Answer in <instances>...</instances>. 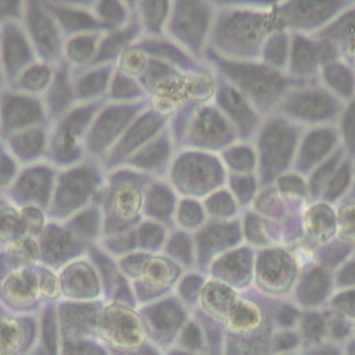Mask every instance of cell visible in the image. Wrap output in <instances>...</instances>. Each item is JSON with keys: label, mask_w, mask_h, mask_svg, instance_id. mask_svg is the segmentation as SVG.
I'll return each mask as SVG.
<instances>
[{"label": "cell", "mask_w": 355, "mask_h": 355, "mask_svg": "<svg viewBox=\"0 0 355 355\" xmlns=\"http://www.w3.org/2000/svg\"><path fill=\"white\" fill-rule=\"evenodd\" d=\"M92 11L104 31H112L123 26L135 14V4L116 0L90 1Z\"/></svg>", "instance_id": "obj_23"}, {"label": "cell", "mask_w": 355, "mask_h": 355, "mask_svg": "<svg viewBox=\"0 0 355 355\" xmlns=\"http://www.w3.org/2000/svg\"><path fill=\"white\" fill-rule=\"evenodd\" d=\"M107 172L100 161L86 157L83 161L58 169L50 204L49 220H65L80 209L100 201Z\"/></svg>", "instance_id": "obj_1"}, {"label": "cell", "mask_w": 355, "mask_h": 355, "mask_svg": "<svg viewBox=\"0 0 355 355\" xmlns=\"http://www.w3.org/2000/svg\"><path fill=\"white\" fill-rule=\"evenodd\" d=\"M168 3L164 1H139L135 3V10L141 26L143 35L155 36L159 33L168 14Z\"/></svg>", "instance_id": "obj_27"}, {"label": "cell", "mask_w": 355, "mask_h": 355, "mask_svg": "<svg viewBox=\"0 0 355 355\" xmlns=\"http://www.w3.org/2000/svg\"><path fill=\"white\" fill-rule=\"evenodd\" d=\"M36 60L37 57L22 22L0 25V61L6 86H10L14 79Z\"/></svg>", "instance_id": "obj_10"}, {"label": "cell", "mask_w": 355, "mask_h": 355, "mask_svg": "<svg viewBox=\"0 0 355 355\" xmlns=\"http://www.w3.org/2000/svg\"><path fill=\"white\" fill-rule=\"evenodd\" d=\"M104 32H86L65 37L62 60L72 72L89 67L97 53L100 37Z\"/></svg>", "instance_id": "obj_19"}, {"label": "cell", "mask_w": 355, "mask_h": 355, "mask_svg": "<svg viewBox=\"0 0 355 355\" xmlns=\"http://www.w3.org/2000/svg\"><path fill=\"white\" fill-rule=\"evenodd\" d=\"M161 125L162 122L155 112L151 110L141 111L100 161L104 171L108 173L122 166L135 151L157 135Z\"/></svg>", "instance_id": "obj_9"}, {"label": "cell", "mask_w": 355, "mask_h": 355, "mask_svg": "<svg viewBox=\"0 0 355 355\" xmlns=\"http://www.w3.org/2000/svg\"><path fill=\"white\" fill-rule=\"evenodd\" d=\"M334 179L329 183V187L326 190V194L336 197L337 194H340L344 187L347 186L348 178H349V171H348V165H343V168L333 176Z\"/></svg>", "instance_id": "obj_42"}, {"label": "cell", "mask_w": 355, "mask_h": 355, "mask_svg": "<svg viewBox=\"0 0 355 355\" xmlns=\"http://www.w3.org/2000/svg\"><path fill=\"white\" fill-rule=\"evenodd\" d=\"M136 244L137 248L141 250H153L157 248L159 245V243L162 241V227L154 222V220H141L136 227Z\"/></svg>", "instance_id": "obj_37"}, {"label": "cell", "mask_w": 355, "mask_h": 355, "mask_svg": "<svg viewBox=\"0 0 355 355\" xmlns=\"http://www.w3.org/2000/svg\"><path fill=\"white\" fill-rule=\"evenodd\" d=\"M37 243L40 263L54 270L87 254V248L60 220H47Z\"/></svg>", "instance_id": "obj_8"}, {"label": "cell", "mask_w": 355, "mask_h": 355, "mask_svg": "<svg viewBox=\"0 0 355 355\" xmlns=\"http://www.w3.org/2000/svg\"><path fill=\"white\" fill-rule=\"evenodd\" d=\"M168 151H169V144L166 139L161 135H155L151 140H148L137 151H135L122 164V166L133 169L140 173L157 172L165 164L168 158Z\"/></svg>", "instance_id": "obj_20"}, {"label": "cell", "mask_w": 355, "mask_h": 355, "mask_svg": "<svg viewBox=\"0 0 355 355\" xmlns=\"http://www.w3.org/2000/svg\"><path fill=\"white\" fill-rule=\"evenodd\" d=\"M6 87V80L3 76V69H1V61H0V90H3Z\"/></svg>", "instance_id": "obj_47"}, {"label": "cell", "mask_w": 355, "mask_h": 355, "mask_svg": "<svg viewBox=\"0 0 355 355\" xmlns=\"http://www.w3.org/2000/svg\"><path fill=\"white\" fill-rule=\"evenodd\" d=\"M97 245L111 257H119L121 258V257H123L129 252H133V250L137 248L135 227L129 229V230H125V232L103 236L98 240Z\"/></svg>", "instance_id": "obj_33"}, {"label": "cell", "mask_w": 355, "mask_h": 355, "mask_svg": "<svg viewBox=\"0 0 355 355\" xmlns=\"http://www.w3.org/2000/svg\"><path fill=\"white\" fill-rule=\"evenodd\" d=\"M22 320L10 315H0V354L12 352L24 337Z\"/></svg>", "instance_id": "obj_34"}, {"label": "cell", "mask_w": 355, "mask_h": 355, "mask_svg": "<svg viewBox=\"0 0 355 355\" xmlns=\"http://www.w3.org/2000/svg\"><path fill=\"white\" fill-rule=\"evenodd\" d=\"M0 297L10 308L29 309L39 301L35 268L18 269L0 280Z\"/></svg>", "instance_id": "obj_15"}, {"label": "cell", "mask_w": 355, "mask_h": 355, "mask_svg": "<svg viewBox=\"0 0 355 355\" xmlns=\"http://www.w3.org/2000/svg\"><path fill=\"white\" fill-rule=\"evenodd\" d=\"M65 227L89 250L103 236V211L98 202H93L65 220Z\"/></svg>", "instance_id": "obj_18"}, {"label": "cell", "mask_w": 355, "mask_h": 355, "mask_svg": "<svg viewBox=\"0 0 355 355\" xmlns=\"http://www.w3.org/2000/svg\"><path fill=\"white\" fill-rule=\"evenodd\" d=\"M201 209L198 208V205L196 202H184L182 205V220L187 219V216H190L189 219V225H197L200 223L201 219Z\"/></svg>", "instance_id": "obj_45"}, {"label": "cell", "mask_w": 355, "mask_h": 355, "mask_svg": "<svg viewBox=\"0 0 355 355\" xmlns=\"http://www.w3.org/2000/svg\"><path fill=\"white\" fill-rule=\"evenodd\" d=\"M144 94L146 90L137 79L115 69L105 94V100L112 103H135L143 101Z\"/></svg>", "instance_id": "obj_25"}, {"label": "cell", "mask_w": 355, "mask_h": 355, "mask_svg": "<svg viewBox=\"0 0 355 355\" xmlns=\"http://www.w3.org/2000/svg\"><path fill=\"white\" fill-rule=\"evenodd\" d=\"M18 162L10 154L4 141L0 140V197L6 194L19 171Z\"/></svg>", "instance_id": "obj_38"}, {"label": "cell", "mask_w": 355, "mask_h": 355, "mask_svg": "<svg viewBox=\"0 0 355 355\" xmlns=\"http://www.w3.org/2000/svg\"><path fill=\"white\" fill-rule=\"evenodd\" d=\"M40 98L50 123L61 118L76 104L72 86V69L64 61L55 64L53 79Z\"/></svg>", "instance_id": "obj_13"}, {"label": "cell", "mask_w": 355, "mask_h": 355, "mask_svg": "<svg viewBox=\"0 0 355 355\" xmlns=\"http://www.w3.org/2000/svg\"><path fill=\"white\" fill-rule=\"evenodd\" d=\"M220 103L223 104L225 110L233 116L237 123H240V128H252L254 125V114L247 107L244 98L239 92H236L233 87L223 89L219 96Z\"/></svg>", "instance_id": "obj_30"}, {"label": "cell", "mask_w": 355, "mask_h": 355, "mask_svg": "<svg viewBox=\"0 0 355 355\" xmlns=\"http://www.w3.org/2000/svg\"><path fill=\"white\" fill-rule=\"evenodd\" d=\"M144 110V100L135 103H112L105 100L94 115L85 137L86 157L101 161L126 128Z\"/></svg>", "instance_id": "obj_4"}, {"label": "cell", "mask_w": 355, "mask_h": 355, "mask_svg": "<svg viewBox=\"0 0 355 355\" xmlns=\"http://www.w3.org/2000/svg\"><path fill=\"white\" fill-rule=\"evenodd\" d=\"M141 178L140 172L125 166L107 173L98 201L103 211V236L125 232L140 223L144 202Z\"/></svg>", "instance_id": "obj_2"}, {"label": "cell", "mask_w": 355, "mask_h": 355, "mask_svg": "<svg viewBox=\"0 0 355 355\" xmlns=\"http://www.w3.org/2000/svg\"><path fill=\"white\" fill-rule=\"evenodd\" d=\"M58 169L47 161L21 166L3 197L15 207H39L47 209Z\"/></svg>", "instance_id": "obj_6"}, {"label": "cell", "mask_w": 355, "mask_h": 355, "mask_svg": "<svg viewBox=\"0 0 355 355\" xmlns=\"http://www.w3.org/2000/svg\"><path fill=\"white\" fill-rule=\"evenodd\" d=\"M148 55L135 43L126 47L116 61L114 62L115 69L139 80V78L143 75L146 65H147Z\"/></svg>", "instance_id": "obj_31"}, {"label": "cell", "mask_w": 355, "mask_h": 355, "mask_svg": "<svg viewBox=\"0 0 355 355\" xmlns=\"http://www.w3.org/2000/svg\"><path fill=\"white\" fill-rule=\"evenodd\" d=\"M237 178H239V179L234 180V183H233V186L236 187L237 193H239L240 196H248V194H251V191H252V189H254V182H252V179H248L247 176H237Z\"/></svg>", "instance_id": "obj_46"}, {"label": "cell", "mask_w": 355, "mask_h": 355, "mask_svg": "<svg viewBox=\"0 0 355 355\" xmlns=\"http://www.w3.org/2000/svg\"><path fill=\"white\" fill-rule=\"evenodd\" d=\"M43 101L37 96L26 94L6 86L0 90V140L10 135L35 126H49Z\"/></svg>", "instance_id": "obj_7"}, {"label": "cell", "mask_w": 355, "mask_h": 355, "mask_svg": "<svg viewBox=\"0 0 355 355\" xmlns=\"http://www.w3.org/2000/svg\"><path fill=\"white\" fill-rule=\"evenodd\" d=\"M18 209H19V218H21L25 234L37 239L49 220L46 211L33 205L21 207Z\"/></svg>", "instance_id": "obj_36"}, {"label": "cell", "mask_w": 355, "mask_h": 355, "mask_svg": "<svg viewBox=\"0 0 355 355\" xmlns=\"http://www.w3.org/2000/svg\"><path fill=\"white\" fill-rule=\"evenodd\" d=\"M227 159L232 165H234L233 168H240V169H248V166L251 168L252 162H254V158H252V154L250 153V150L243 148V147L229 151Z\"/></svg>", "instance_id": "obj_41"}, {"label": "cell", "mask_w": 355, "mask_h": 355, "mask_svg": "<svg viewBox=\"0 0 355 355\" xmlns=\"http://www.w3.org/2000/svg\"><path fill=\"white\" fill-rule=\"evenodd\" d=\"M198 122V135L205 136V140H216L223 137L225 133H227V126L215 112H205Z\"/></svg>", "instance_id": "obj_39"}, {"label": "cell", "mask_w": 355, "mask_h": 355, "mask_svg": "<svg viewBox=\"0 0 355 355\" xmlns=\"http://www.w3.org/2000/svg\"><path fill=\"white\" fill-rule=\"evenodd\" d=\"M344 136L348 147L355 150V101L344 116Z\"/></svg>", "instance_id": "obj_43"}, {"label": "cell", "mask_w": 355, "mask_h": 355, "mask_svg": "<svg viewBox=\"0 0 355 355\" xmlns=\"http://www.w3.org/2000/svg\"><path fill=\"white\" fill-rule=\"evenodd\" d=\"M26 236L19 218V209L6 197H0V247Z\"/></svg>", "instance_id": "obj_28"}, {"label": "cell", "mask_w": 355, "mask_h": 355, "mask_svg": "<svg viewBox=\"0 0 355 355\" xmlns=\"http://www.w3.org/2000/svg\"><path fill=\"white\" fill-rule=\"evenodd\" d=\"M105 98L78 103L61 118L50 123L44 161L57 169L72 166L86 158L85 137Z\"/></svg>", "instance_id": "obj_3"}, {"label": "cell", "mask_w": 355, "mask_h": 355, "mask_svg": "<svg viewBox=\"0 0 355 355\" xmlns=\"http://www.w3.org/2000/svg\"><path fill=\"white\" fill-rule=\"evenodd\" d=\"M25 1L0 0V25L7 22H22Z\"/></svg>", "instance_id": "obj_40"}, {"label": "cell", "mask_w": 355, "mask_h": 355, "mask_svg": "<svg viewBox=\"0 0 355 355\" xmlns=\"http://www.w3.org/2000/svg\"><path fill=\"white\" fill-rule=\"evenodd\" d=\"M173 201L169 187L153 183L144 189L143 215L148 216L150 220H164L172 214Z\"/></svg>", "instance_id": "obj_24"}, {"label": "cell", "mask_w": 355, "mask_h": 355, "mask_svg": "<svg viewBox=\"0 0 355 355\" xmlns=\"http://www.w3.org/2000/svg\"><path fill=\"white\" fill-rule=\"evenodd\" d=\"M49 126L28 128L12 133L3 140L19 166L44 161L49 140Z\"/></svg>", "instance_id": "obj_14"}, {"label": "cell", "mask_w": 355, "mask_h": 355, "mask_svg": "<svg viewBox=\"0 0 355 355\" xmlns=\"http://www.w3.org/2000/svg\"><path fill=\"white\" fill-rule=\"evenodd\" d=\"M288 108L302 118H322L334 112L333 101L318 92H304L294 96Z\"/></svg>", "instance_id": "obj_26"}, {"label": "cell", "mask_w": 355, "mask_h": 355, "mask_svg": "<svg viewBox=\"0 0 355 355\" xmlns=\"http://www.w3.org/2000/svg\"><path fill=\"white\" fill-rule=\"evenodd\" d=\"M209 209L216 214H220V215L229 214L233 209L232 198L226 193H218V194H215L214 198H211Z\"/></svg>", "instance_id": "obj_44"}, {"label": "cell", "mask_w": 355, "mask_h": 355, "mask_svg": "<svg viewBox=\"0 0 355 355\" xmlns=\"http://www.w3.org/2000/svg\"><path fill=\"white\" fill-rule=\"evenodd\" d=\"M245 90L250 92L251 96L263 97L269 94L273 98L280 90V79L273 71H268L266 68H239V79Z\"/></svg>", "instance_id": "obj_22"}, {"label": "cell", "mask_w": 355, "mask_h": 355, "mask_svg": "<svg viewBox=\"0 0 355 355\" xmlns=\"http://www.w3.org/2000/svg\"><path fill=\"white\" fill-rule=\"evenodd\" d=\"M270 135H268L263 139V162L268 168L272 169V165L275 164V154L277 153L279 155V161L282 165L286 164L287 158H288V151L291 148V136L288 135L287 130L284 129H279L275 128L270 132H268Z\"/></svg>", "instance_id": "obj_29"}, {"label": "cell", "mask_w": 355, "mask_h": 355, "mask_svg": "<svg viewBox=\"0 0 355 355\" xmlns=\"http://www.w3.org/2000/svg\"><path fill=\"white\" fill-rule=\"evenodd\" d=\"M319 50L309 42L298 40L293 51V69L295 72H309L319 60Z\"/></svg>", "instance_id": "obj_35"}, {"label": "cell", "mask_w": 355, "mask_h": 355, "mask_svg": "<svg viewBox=\"0 0 355 355\" xmlns=\"http://www.w3.org/2000/svg\"><path fill=\"white\" fill-rule=\"evenodd\" d=\"M36 279H37V295L39 301L51 304L60 300L61 297V286L58 272L50 269L42 263L35 266Z\"/></svg>", "instance_id": "obj_32"}, {"label": "cell", "mask_w": 355, "mask_h": 355, "mask_svg": "<svg viewBox=\"0 0 355 355\" xmlns=\"http://www.w3.org/2000/svg\"><path fill=\"white\" fill-rule=\"evenodd\" d=\"M54 67L55 65L53 64L36 60L28 65L8 87L26 94L42 97L53 79Z\"/></svg>", "instance_id": "obj_21"}, {"label": "cell", "mask_w": 355, "mask_h": 355, "mask_svg": "<svg viewBox=\"0 0 355 355\" xmlns=\"http://www.w3.org/2000/svg\"><path fill=\"white\" fill-rule=\"evenodd\" d=\"M64 37L86 32H105L94 17L90 1H44Z\"/></svg>", "instance_id": "obj_12"}, {"label": "cell", "mask_w": 355, "mask_h": 355, "mask_svg": "<svg viewBox=\"0 0 355 355\" xmlns=\"http://www.w3.org/2000/svg\"><path fill=\"white\" fill-rule=\"evenodd\" d=\"M141 26L135 10L133 17L129 19L128 24H125L121 28L107 31L101 35L97 53L92 61L90 65H98V64H114L119 54L133 44L143 33Z\"/></svg>", "instance_id": "obj_17"}, {"label": "cell", "mask_w": 355, "mask_h": 355, "mask_svg": "<svg viewBox=\"0 0 355 355\" xmlns=\"http://www.w3.org/2000/svg\"><path fill=\"white\" fill-rule=\"evenodd\" d=\"M114 71V64H98L72 72V86L76 104L105 98Z\"/></svg>", "instance_id": "obj_16"}, {"label": "cell", "mask_w": 355, "mask_h": 355, "mask_svg": "<svg viewBox=\"0 0 355 355\" xmlns=\"http://www.w3.org/2000/svg\"><path fill=\"white\" fill-rule=\"evenodd\" d=\"M58 277L61 295L68 301H97L101 294L100 276L86 255L62 266Z\"/></svg>", "instance_id": "obj_11"}, {"label": "cell", "mask_w": 355, "mask_h": 355, "mask_svg": "<svg viewBox=\"0 0 355 355\" xmlns=\"http://www.w3.org/2000/svg\"><path fill=\"white\" fill-rule=\"evenodd\" d=\"M22 26L37 60L53 65L62 60L65 37L55 19L47 10L44 1H25Z\"/></svg>", "instance_id": "obj_5"}]
</instances>
